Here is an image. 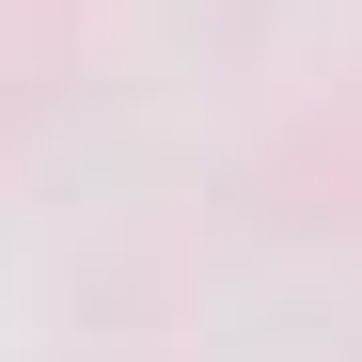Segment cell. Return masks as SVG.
Instances as JSON below:
<instances>
[]
</instances>
